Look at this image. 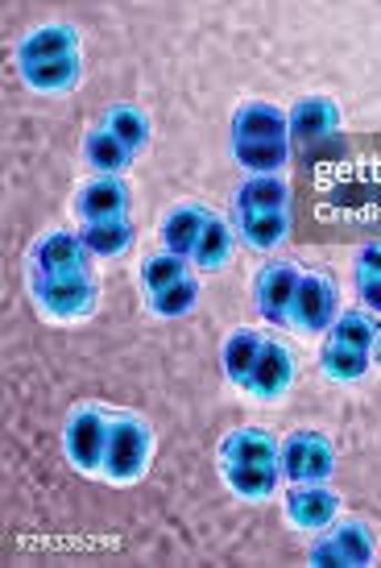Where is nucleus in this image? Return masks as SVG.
Returning a JSON list of instances; mask_svg holds the SVG:
<instances>
[{
  "mask_svg": "<svg viewBox=\"0 0 381 568\" xmlns=\"http://www.w3.org/2000/svg\"><path fill=\"white\" fill-rule=\"evenodd\" d=\"M378 324L369 312H340L328 328V341L319 348V369L332 382H361L373 365V345H378Z\"/></svg>",
  "mask_w": 381,
  "mask_h": 568,
  "instance_id": "1",
  "label": "nucleus"
},
{
  "mask_svg": "<svg viewBox=\"0 0 381 568\" xmlns=\"http://www.w3.org/2000/svg\"><path fill=\"white\" fill-rule=\"evenodd\" d=\"M30 291L38 312L50 320H83L95 312V286L92 270H71V274H30Z\"/></svg>",
  "mask_w": 381,
  "mask_h": 568,
  "instance_id": "2",
  "label": "nucleus"
},
{
  "mask_svg": "<svg viewBox=\"0 0 381 568\" xmlns=\"http://www.w3.org/2000/svg\"><path fill=\"white\" fill-rule=\"evenodd\" d=\"M150 453H154V432L145 419L137 415H112L109 427V453H104V469L100 474L116 481V486H128L145 474L150 465Z\"/></svg>",
  "mask_w": 381,
  "mask_h": 568,
  "instance_id": "3",
  "label": "nucleus"
},
{
  "mask_svg": "<svg viewBox=\"0 0 381 568\" xmlns=\"http://www.w3.org/2000/svg\"><path fill=\"white\" fill-rule=\"evenodd\" d=\"M278 465H282V477H290L295 486H307V481H328L336 474V448L323 432H311V427H299L282 440V453H278Z\"/></svg>",
  "mask_w": 381,
  "mask_h": 568,
  "instance_id": "4",
  "label": "nucleus"
},
{
  "mask_svg": "<svg viewBox=\"0 0 381 568\" xmlns=\"http://www.w3.org/2000/svg\"><path fill=\"white\" fill-rule=\"evenodd\" d=\"M109 427H112V415L104 407H75L71 410L63 444H66V457H71L75 469H83V474H100V469H104Z\"/></svg>",
  "mask_w": 381,
  "mask_h": 568,
  "instance_id": "5",
  "label": "nucleus"
},
{
  "mask_svg": "<svg viewBox=\"0 0 381 568\" xmlns=\"http://www.w3.org/2000/svg\"><path fill=\"white\" fill-rule=\"evenodd\" d=\"M299 278H302V270L295 266V262H270V266L257 274V283H254L257 312L270 320L274 328L295 324V295H299Z\"/></svg>",
  "mask_w": 381,
  "mask_h": 568,
  "instance_id": "6",
  "label": "nucleus"
},
{
  "mask_svg": "<svg viewBox=\"0 0 381 568\" xmlns=\"http://www.w3.org/2000/svg\"><path fill=\"white\" fill-rule=\"evenodd\" d=\"M340 316V286L328 270H302L299 295H295V324L302 332H328Z\"/></svg>",
  "mask_w": 381,
  "mask_h": 568,
  "instance_id": "7",
  "label": "nucleus"
},
{
  "mask_svg": "<svg viewBox=\"0 0 381 568\" xmlns=\"http://www.w3.org/2000/svg\"><path fill=\"white\" fill-rule=\"evenodd\" d=\"M373 560V531L365 523H340L332 531H323L311 548V565H352V568H365Z\"/></svg>",
  "mask_w": 381,
  "mask_h": 568,
  "instance_id": "8",
  "label": "nucleus"
},
{
  "mask_svg": "<svg viewBox=\"0 0 381 568\" xmlns=\"http://www.w3.org/2000/svg\"><path fill=\"white\" fill-rule=\"evenodd\" d=\"M340 515V498L328 481H307L286 494V519L295 523L299 531H328Z\"/></svg>",
  "mask_w": 381,
  "mask_h": 568,
  "instance_id": "9",
  "label": "nucleus"
},
{
  "mask_svg": "<svg viewBox=\"0 0 381 568\" xmlns=\"http://www.w3.org/2000/svg\"><path fill=\"white\" fill-rule=\"evenodd\" d=\"M286 125H290V142L311 150V145L336 138L340 129V109H336L328 95H307L295 109L286 112Z\"/></svg>",
  "mask_w": 381,
  "mask_h": 568,
  "instance_id": "10",
  "label": "nucleus"
},
{
  "mask_svg": "<svg viewBox=\"0 0 381 568\" xmlns=\"http://www.w3.org/2000/svg\"><path fill=\"white\" fill-rule=\"evenodd\" d=\"M290 382H295V357H290V348L282 341H266L261 345V357H257L254 374L245 382V390L261 403H270V398L286 395L290 390Z\"/></svg>",
  "mask_w": 381,
  "mask_h": 568,
  "instance_id": "11",
  "label": "nucleus"
},
{
  "mask_svg": "<svg viewBox=\"0 0 381 568\" xmlns=\"http://www.w3.org/2000/svg\"><path fill=\"white\" fill-rule=\"evenodd\" d=\"M75 216H80L83 224L128 216V187L121 183V174H100L95 183H87V187L75 195Z\"/></svg>",
  "mask_w": 381,
  "mask_h": 568,
  "instance_id": "12",
  "label": "nucleus"
},
{
  "mask_svg": "<svg viewBox=\"0 0 381 568\" xmlns=\"http://www.w3.org/2000/svg\"><path fill=\"white\" fill-rule=\"evenodd\" d=\"M290 142V125H286L282 109H274L266 100H245L233 112V142Z\"/></svg>",
  "mask_w": 381,
  "mask_h": 568,
  "instance_id": "13",
  "label": "nucleus"
},
{
  "mask_svg": "<svg viewBox=\"0 0 381 568\" xmlns=\"http://www.w3.org/2000/svg\"><path fill=\"white\" fill-rule=\"evenodd\" d=\"M87 245L80 233H47L33 245V274H71V270H87Z\"/></svg>",
  "mask_w": 381,
  "mask_h": 568,
  "instance_id": "14",
  "label": "nucleus"
},
{
  "mask_svg": "<svg viewBox=\"0 0 381 568\" xmlns=\"http://www.w3.org/2000/svg\"><path fill=\"white\" fill-rule=\"evenodd\" d=\"M278 453L282 444L266 427H237L220 444V460H233V465H278Z\"/></svg>",
  "mask_w": 381,
  "mask_h": 568,
  "instance_id": "15",
  "label": "nucleus"
},
{
  "mask_svg": "<svg viewBox=\"0 0 381 568\" xmlns=\"http://www.w3.org/2000/svg\"><path fill=\"white\" fill-rule=\"evenodd\" d=\"M63 54H80V33L71 26H42L17 42V67L47 63V59H63Z\"/></svg>",
  "mask_w": 381,
  "mask_h": 568,
  "instance_id": "16",
  "label": "nucleus"
},
{
  "mask_svg": "<svg viewBox=\"0 0 381 568\" xmlns=\"http://www.w3.org/2000/svg\"><path fill=\"white\" fill-rule=\"evenodd\" d=\"M220 477L224 486L233 489L245 503H266L278 489V477H282V465H233V460H220Z\"/></svg>",
  "mask_w": 381,
  "mask_h": 568,
  "instance_id": "17",
  "label": "nucleus"
},
{
  "mask_svg": "<svg viewBox=\"0 0 381 568\" xmlns=\"http://www.w3.org/2000/svg\"><path fill=\"white\" fill-rule=\"evenodd\" d=\"M17 71H21L25 88L54 95V92H71V88L80 83L83 63H80V54H63V59H47V63H25V67H17Z\"/></svg>",
  "mask_w": 381,
  "mask_h": 568,
  "instance_id": "18",
  "label": "nucleus"
},
{
  "mask_svg": "<svg viewBox=\"0 0 381 568\" xmlns=\"http://www.w3.org/2000/svg\"><path fill=\"white\" fill-rule=\"evenodd\" d=\"M207 216H212V212H207L204 204H178L175 212L162 221V245L190 262L195 241H199V233H204Z\"/></svg>",
  "mask_w": 381,
  "mask_h": 568,
  "instance_id": "19",
  "label": "nucleus"
},
{
  "mask_svg": "<svg viewBox=\"0 0 381 568\" xmlns=\"http://www.w3.org/2000/svg\"><path fill=\"white\" fill-rule=\"evenodd\" d=\"M290 187L282 174H249L237 187V212H286Z\"/></svg>",
  "mask_w": 381,
  "mask_h": 568,
  "instance_id": "20",
  "label": "nucleus"
},
{
  "mask_svg": "<svg viewBox=\"0 0 381 568\" xmlns=\"http://www.w3.org/2000/svg\"><path fill=\"white\" fill-rule=\"evenodd\" d=\"M261 345H266V336H261V332H254V328H237L228 341H224L220 362H224V374H228V382H233V386H240V390H245V382H249L257 357H261Z\"/></svg>",
  "mask_w": 381,
  "mask_h": 568,
  "instance_id": "21",
  "label": "nucleus"
},
{
  "mask_svg": "<svg viewBox=\"0 0 381 568\" xmlns=\"http://www.w3.org/2000/svg\"><path fill=\"white\" fill-rule=\"evenodd\" d=\"M83 159L92 162L100 174H125L128 171V162L137 159L133 150H128L116 133H109V129L100 125L87 133V142H83Z\"/></svg>",
  "mask_w": 381,
  "mask_h": 568,
  "instance_id": "22",
  "label": "nucleus"
},
{
  "mask_svg": "<svg viewBox=\"0 0 381 568\" xmlns=\"http://www.w3.org/2000/svg\"><path fill=\"white\" fill-rule=\"evenodd\" d=\"M228 257H233V229H228V221L224 216H207L204 233H199V241H195V253H190V266L199 270H220L228 266Z\"/></svg>",
  "mask_w": 381,
  "mask_h": 568,
  "instance_id": "23",
  "label": "nucleus"
},
{
  "mask_svg": "<svg viewBox=\"0 0 381 568\" xmlns=\"http://www.w3.org/2000/svg\"><path fill=\"white\" fill-rule=\"evenodd\" d=\"M237 229L249 250H274L290 233V216L286 212H237Z\"/></svg>",
  "mask_w": 381,
  "mask_h": 568,
  "instance_id": "24",
  "label": "nucleus"
},
{
  "mask_svg": "<svg viewBox=\"0 0 381 568\" xmlns=\"http://www.w3.org/2000/svg\"><path fill=\"white\" fill-rule=\"evenodd\" d=\"M80 237L92 257H121V253L133 245V224H128V216H116V221H92V224H83Z\"/></svg>",
  "mask_w": 381,
  "mask_h": 568,
  "instance_id": "25",
  "label": "nucleus"
},
{
  "mask_svg": "<svg viewBox=\"0 0 381 568\" xmlns=\"http://www.w3.org/2000/svg\"><path fill=\"white\" fill-rule=\"evenodd\" d=\"M233 159L245 174H282L290 162V142H233Z\"/></svg>",
  "mask_w": 381,
  "mask_h": 568,
  "instance_id": "26",
  "label": "nucleus"
},
{
  "mask_svg": "<svg viewBox=\"0 0 381 568\" xmlns=\"http://www.w3.org/2000/svg\"><path fill=\"white\" fill-rule=\"evenodd\" d=\"M100 125L109 129V133H116L133 154H142L145 142H150V116H145L137 104H112Z\"/></svg>",
  "mask_w": 381,
  "mask_h": 568,
  "instance_id": "27",
  "label": "nucleus"
},
{
  "mask_svg": "<svg viewBox=\"0 0 381 568\" xmlns=\"http://www.w3.org/2000/svg\"><path fill=\"white\" fill-rule=\"evenodd\" d=\"M150 312L162 320H178L187 316V312H195V303H199V283L195 278H178V283H171L166 291H158V295H150Z\"/></svg>",
  "mask_w": 381,
  "mask_h": 568,
  "instance_id": "28",
  "label": "nucleus"
},
{
  "mask_svg": "<svg viewBox=\"0 0 381 568\" xmlns=\"http://www.w3.org/2000/svg\"><path fill=\"white\" fill-rule=\"evenodd\" d=\"M187 257H178V253H154V257H145L142 262V286L145 295H158V291H166L171 283H178V278H187Z\"/></svg>",
  "mask_w": 381,
  "mask_h": 568,
  "instance_id": "29",
  "label": "nucleus"
},
{
  "mask_svg": "<svg viewBox=\"0 0 381 568\" xmlns=\"http://www.w3.org/2000/svg\"><path fill=\"white\" fill-rule=\"evenodd\" d=\"M357 295L365 303V312L381 316V274H357Z\"/></svg>",
  "mask_w": 381,
  "mask_h": 568,
  "instance_id": "30",
  "label": "nucleus"
},
{
  "mask_svg": "<svg viewBox=\"0 0 381 568\" xmlns=\"http://www.w3.org/2000/svg\"><path fill=\"white\" fill-rule=\"evenodd\" d=\"M357 274H381V241H369L357 250Z\"/></svg>",
  "mask_w": 381,
  "mask_h": 568,
  "instance_id": "31",
  "label": "nucleus"
},
{
  "mask_svg": "<svg viewBox=\"0 0 381 568\" xmlns=\"http://www.w3.org/2000/svg\"><path fill=\"white\" fill-rule=\"evenodd\" d=\"M373 357H381V332H378V345H373Z\"/></svg>",
  "mask_w": 381,
  "mask_h": 568,
  "instance_id": "32",
  "label": "nucleus"
}]
</instances>
